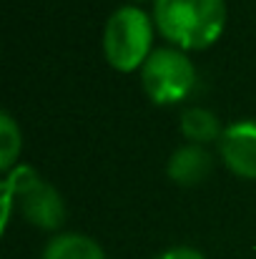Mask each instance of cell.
<instances>
[{
  "label": "cell",
  "instance_id": "cell-1",
  "mask_svg": "<svg viewBox=\"0 0 256 259\" xmlns=\"http://www.w3.org/2000/svg\"><path fill=\"white\" fill-rule=\"evenodd\" d=\"M153 20L171 43L181 48H206L226 23L224 0H153Z\"/></svg>",
  "mask_w": 256,
  "mask_h": 259
},
{
  "label": "cell",
  "instance_id": "cell-2",
  "mask_svg": "<svg viewBox=\"0 0 256 259\" xmlns=\"http://www.w3.org/2000/svg\"><path fill=\"white\" fill-rule=\"evenodd\" d=\"M153 43V23L138 5H121L111 13L103 28V53L118 71H133L143 66Z\"/></svg>",
  "mask_w": 256,
  "mask_h": 259
},
{
  "label": "cell",
  "instance_id": "cell-3",
  "mask_svg": "<svg viewBox=\"0 0 256 259\" xmlns=\"http://www.w3.org/2000/svg\"><path fill=\"white\" fill-rule=\"evenodd\" d=\"M13 199L20 201L25 219L33 222L35 227L56 229V227H61V222L66 217V204H63V196L58 194V189L53 184H48L45 179H40L25 164L15 166L5 176V184H3V209H5L3 219L5 222L10 217Z\"/></svg>",
  "mask_w": 256,
  "mask_h": 259
},
{
  "label": "cell",
  "instance_id": "cell-4",
  "mask_svg": "<svg viewBox=\"0 0 256 259\" xmlns=\"http://www.w3.org/2000/svg\"><path fill=\"white\" fill-rule=\"evenodd\" d=\"M141 83L156 103H176L191 93L196 83V68L181 48L161 46L153 48L143 61Z\"/></svg>",
  "mask_w": 256,
  "mask_h": 259
},
{
  "label": "cell",
  "instance_id": "cell-5",
  "mask_svg": "<svg viewBox=\"0 0 256 259\" xmlns=\"http://www.w3.org/2000/svg\"><path fill=\"white\" fill-rule=\"evenodd\" d=\"M219 151L234 174L256 179V118L229 123L219 136Z\"/></svg>",
  "mask_w": 256,
  "mask_h": 259
},
{
  "label": "cell",
  "instance_id": "cell-6",
  "mask_svg": "<svg viewBox=\"0 0 256 259\" xmlns=\"http://www.w3.org/2000/svg\"><path fill=\"white\" fill-rule=\"evenodd\" d=\"M166 171L173 181H178L183 186L198 184L211 171V156L201 144H183V146L173 149L169 164H166Z\"/></svg>",
  "mask_w": 256,
  "mask_h": 259
},
{
  "label": "cell",
  "instance_id": "cell-7",
  "mask_svg": "<svg viewBox=\"0 0 256 259\" xmlns=\"http://www.w3.org/2000/svg\"><path fill=\"white\" fill-rule=\"evenodd\" d=\"M43 259H106V252L88 234L61 232L45 244Z\"/></svg>",
  "mask_w": 256,
  "mask_h": 259
},
{
  "label": "cell",
  "instance_id": "cell-8",
  "mask_svg": "<svg viewBox=\"0 0 256 259\" xmlns=\"http://www.w3.org/2000/svg\"><path fill=\"white\" fill-rule=\"evenodd\" d=\"M181 131L193 144H203V141H211V139L221 136V123L209 108L191 106V108H186L181 113Z\"/></svg>",
  "mask_w": 256,
  "mask_h": 259
},
{
  "label": "cell",
  "instance_id": "cell-9",
  "mask_svg": "<svg viewBox=\"0 0 256 259\" xmlns=\"http://www.w3.org/2000/svg\"><path fill=\"white\" fill-rule=\"evenodd\" d=\"M18 151H20V128L10 116V111H3L0 113V166L10 169Z\"/></svg>",
  "mask_w": 256,
  "mask_h": 259
},
{
  "label": "cell",
  "instance_id": "cell-10",
  "mask_svg": "<svg viewBox=\"0 0 256 259\" xmlns=\"http://www.w3.org/2000/svg\"><path fill=\"white\" fill-rule=\"evenodd\" d=\"M153 259H206V257L198 249H193V247H171L166 252L156 254Z\"/></svg>",
  "mask_w": 256,
  "mask_h": 259
}]
</instances>
